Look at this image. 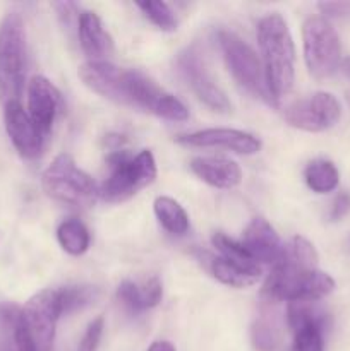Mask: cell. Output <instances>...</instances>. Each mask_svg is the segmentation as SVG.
Returning a JSON list of instances; mask_svg holds the SVG:
<instances>
[{
	"label": "cell",
	"mask_w": 350,
	"mask_h": 351,
	"mask_svg": "<svg viewBox=\"0 0 350 351\" xmlns=\"http://www.w3.org/2000/svg\"><path fill=\"white\" fill-rule=\"evenodd\" d=\"M257 43L270 95L280 103L295 79V45L287 21L278 12L264 16L257 24Z\"/></svg>",
	"instance_id": "6da1fadb"
},
{
	"label": "cell",
	"mask_w": 350,
	"mask_h": 351,
	"mask_svg": "<svg viewBox=\"0 0 350 351\" xmlns=\"http://www.w3.org/2000/svg\"><path fill=\"white\" fill-rule=\"evenodd\" d=\"M335 290V281L318 267L309 269L283 259L275 264L264 283L261 297L264 304L278 302H319Z\"/></svg>",
	"instance_id": "7a4b0ae2"
},
{
	"label": "cell",
	"mask_w": 350,
	"mask_h": 351,
	"mask_svg": "<svg viewBox=\"0 0 350 351\" xmlns=\"http://www.w3.org/2000/svg\"><path fill=\"white\" fill-rule=\"evenodd\" d=\"M110 175L100 187V197L106 202H124L151 185L156 178V161L151 151L144 149L132 156L127 149L108 151Z\"/></svg>",
	"instance_id": "3957f363"
},
{
	"label": "cell",
	"mask_w": 350,
	"mask_h": 351,
	"mask_svg": "<svg viewBox=\"0 0 350 351\" xmlns=\"http://www.w3.org/2000/svg\"><path fill=\"white\" fill-rule=\"evenodd\" d=\"M27 71L26 27L19 12H9L0 23V101H19Z\"/></svg>",
	"instance_id": "277c9868"
},
{
	"label": "cell",
	"mask_w": 350,
	"mask_h": 351,
	"mask_svg": "<svg viewBox=\"0 0 350 351\" xmlns=\"http://www.w3.org/2000/svg\"><path fill=\"white\" fill-rule=\"evenodd\" d=\"M45 194L71 208H91L100 195L96 182L69 154H58L41 175Z\"/></svg>",
	"instance_id": "5b68a950"
},
{
	"label": "cell",
	"mask_w": 350,
	"mask_h": 351,
	"mask_svg": "<svg viewBox=\"0 0 350 351\" xmlns=\"http://www.w3.org/2000/svg\"><path fill=\"white\" fill-rule=\"evenodd\" d=\"M62 317L57 290H41L21 307L17 351H51Z\"/></svg>",
	"instance_id": "8992f818"
},
{
	"label": "cell",
	"mask_w": 350,
	"mask_h": 351,
	"mask_svg": "<svg viewBox=\"0 0 350 351\" xmlns=\"http://www.w3.org/2000/svg\"><path fill=\"white\" fill-rule=\"evenodd\" d=\"M218 45L229 72L235 79L237 84L266 105L278 106L273 96L270 95L263 64H261V58L257 57L256 51L242 38L237 36L235 33H230V31H220Z\"/></svg>",
	"instance_id": "52a82bcc"
},
{
	"label": "cell",
	"mask_w": 350,
	"mask_h": 351,
	"mask_svg": "<svg viewBox=\"0 0 350 351\" xmlns=\"http://www.w3.org/2000/svg\"><path fill=\"white\" fill-rule=\"evenodd\" d=\"M304 60L314 79H328L342 65L338 33L325 17H309L302 26Z\"/></svg>",
	"instance_id": "ba28073f"
},
{
	"label": "cell",
	"mask_w": 350,
	"mask_h": 351,
	"mask_svg": "<svg viewBox=\"0 0 350 351\" xmlns=\"http://www.w3.org/2000/svg\"><path fill=\"white\" fill-rule=\"evenodd\" d=\"M124 95H126V105L146 110L160 119L170 122H184L189 119L187 106L180 99L165 91L153 79L139 71H126Z\"/></svg>",
	"instance_id": "9c48e42d"
},
{
	"label": "cell",
	"mask_w": 350,
	"mask_h": 351,
	"mask_svg": "<svg viewBox=\"0 0 350 351\" xmlns=\"http://www.w3.org/2000/svg\"><path fill=\"white\" fill-rule=\"evenodd\" d=\"M178 75L196 95V98L216 113H230L232 103L226 98L223 89L215 82L209 74L202 53L198 47H187L177 55L175 60Z\"/></svg>",
	"instance_id": "30bf717a"
},
{
	"label": "cell",
	"mask_w": 350,
	"mask_h": 351,
	"mask_svg": "<svg viewBox=\"0 0 350 351\" xmlns=\"http://www.w3.org/2000/svg\"><path fill=\"white\" fill-rule=\"evenodd\" d=\"M342 105L326 91H318L309 98L299 99L285 110V120L295 129L305 132H325L338 123Z\"/></svg>",
	"instance_id": "8fae6325"
},
{
	"label": "cell",
	"mask_w": 350,
	"mask_h": 351,
	"mask_svg": "<svg viewBox=\"0 0 350 351\" xmlns=\"http://www.w3.org/2000/svg\"><path fill=\"white\" fill-rule=\"evenodd\" d=\"M3 122L7 136L16 147L17 153L26 160H34L43 151V134L40 132L30 113L21 106L19 101L3 105Z\"/></svg>",
	"instance_id": "7c38bea8"
},
{
	"label": "cell",
	"mask_w": 350,
	"mask_h": 351,
	"mask_svg": "<svg viewBox=\"0 0 350 351\" xmlns=\"http://www.w3.org/2000/svg\"><path fill=\"white\" fill-rule=\"evenodd\" d=\"M178 144L189 147H220L237 154H256L261 151V141L254 134L237 129H205L178 136Z\"/></svg>",
	"instance_id": "4fadbf2b"
},
{
	"label": "cell",
	"mask_w": 350,
	"mask_h": 351,
	"mask_svg": "<svg viewBox=\"0 0 350 351\" xmlns=\"http://www.w3.org/2000/svg\"><path fill=\"white\" fill-rule=\"evenodd\" d=\"M62 96L51 81L43 75H34L27 84V110L34 125L47 136L54 127L60 108Z\"/></svg>",
	"instance_id": "5bb4252c"
},
{
	"label": "cell",
	"mask_w": 350,
	"mask_h": 351,
	"mask_svg": "<svg viewBox=\"0 0 350 351\" xmlns=\"http://www.w3.org/2000/svg\"><path fill=\"white\" fill-rule=\"evenodd\" d=\"M78 74L82 84L93 93L119 105H126V95H124L126 71L124 69H119L106 60H89L79 67Z\"/></svg>",
	"instance_id": "9a60e30c"
},
{
	"label": "cell",
	"mask_w": 350,
	"mask_h": 351,
	"mask_svg": "<svg viewBox=\"0 0 350 351\" xmlns=\"http://www.w3.org/2000/svg\"><path fill=\"white\" fill-rule=\"evenodd\" d=\"M240 243L257 264H278L285 256V245L273 226L263 218H254L247 225Z\"/></svg>",
	"instance_id": "2e32d148"
},
{
	"label": "cell",
	"mask_w": 350,
	"mask_h": 351,
	"mask_svg": "<svg viewBox=\"0 0 350 351\" xmlns=\"http://www.w3.org/2000/svg\"><path fill=\"white\" fill-rule=\"evenodd\" d=\"M189 167L196 177L215 189H233L242 182L240 167L226 158H194Z\"/></svg>",
	"instance_id": "e0dca14e"
},
{
	"label": "cell",
	"mask_w": 350,
	"mask_h": 351,
	"mask_svg": "<svg viewBox=\"0 0 350 351\" xmlns=\"http://www.w3.org/2000/svg\"><path fill=\"white\" fill-rule=\"evenodd\" d=\"M79 43L91 60H103L113 51V40L93 10H82L78 21Z\"/></svg>",
	"instance_id": "ac0fdd59"
},
{
	"label": "cell",
	"mask_w": 350,
	"mask_h": 351,
	"mask_svg": "<svg viewBox=\"0 0 350 351\" xmlns=\"http://www.w3.org/2000/svg\"><path fill=\"white\" fill-rule=\"evenodd\" d=\"M205 266L215 280L232 288L253 287L261 276V267L242 266V264H237L222 256L215 257L205 254Z\"/></svg>",
	"instance_id": "d6986e66"
},
{
	"label": "cell",
	"mask_w": 350,
	"mask_h": 351,
	"mask_svg": "<svg viewBox=\"0 0 350 351\" xmlns=\"http://www.w3.org/2000/svg\"><path fill=\"white\" fill-rule=\"evenodd\" d=\"M161 297H163V288L158 278H150L143 283L126 280L117 288V298L132 312H143L156 307L161 302Z\"/></svg>",
	"instance_id": "ffe728a7"
},
{
	"label": "cell",
	"mask_w": 350,
	"mask_h": 351,
	"mask_svg": "<svg viewBox=\"0 0 350 351\" xmlns=\"http://www.w3.org/2000/svg\"><path fill=\"white\" fill-rule=\"evenodd\" d=\"M154 215L160 225L172 235H185L189 232V216L175 199L161 195L154 199Z\"/></svg>",
	"instance_id": "44dd1931"
},
{
	"label": "cell",
	"mask_w": 350,
	"mask_h": 351,
	"mask_svg": "<svg viewBox=\"0 0 350 351\" xmlns=\"http://www.w3.org/2000/svg\"><path fill=\"white\" fill-rule=\"evenodd\" d=\"M304 178L307 187L316 194H328L338 187L340 173L328 160H314L305 167Z\"/></svg>",
	"instance_id": "7402d4cb"
},
{
	"label": "cell",
	"mask_w": 350,
	"mask_h": 351,
	"mask_svg": "<svg viewBox=\"0 0 350 351\" xmlns=\"http://www.w3.org/2000/svg\"><path fill=\"white\" fill-rule=\"evenodd\" d=\"M287 322L292 332L304 326H319L326 331L328 314L318 305V302H290L287 305Z\"/></svg>",
	"instance_id": "603a6c76"
},
{
	"label": "cell",
	"mask_w": 350,
	"mask_h": 351,
	"mask_svg": "<svg viewBox=\"0 0 350 351\" xmlns=\"http://www.w3.org/2000/svg\"><path fill=\"white\" fill-rule=\"evenodd\" d=\"M57 295L62 315H69L95 304L100 297V290L91 285H71L57 290Z\"/></svg>",
	"instance_id": "cb8c5ba5"
},
{
	"label": "cell",
	"mask_w": 350,
	"mask_h": 351,
	"mask_svg": "<svg viewBox=\"0 0 350 351\" xmlns=\"http://www.w3.org/2000/svg\"><path fill=\"white\" fill-rule=\"evenodd\" d=\"M57 240L71 256H82L89 249V232L78 219H65L57 228Z\"/></svg>",
	"instance_id": "d4e9b609"
},
{
	"label": "cell",
	"mask_w": 350,
	"mask_h": 351,
	"mask_svg": "<svg viewBox=\"0 0 350 351\" xmlns=\"http://www.w3.org/2000/svg\"><path fill=\"white\" fill-rule=\"evenodd\" d=\"M250 343L256 351H277L280 346V329L271 314H261L250 328Z\"/></svg>",
	"instance_id": "484cf974"
},
{
	"label": "cell",
	"mask_w": 350,
	"mask_h": 351,
	"mask_svg": "<svg viewBox=\"0 0 350 351\" xmlns=\"http://www.w3.org/2000/svg\"><path fill=\"white\" fill-rule=\"evenodd\" d=\"M21 308L14 304H0V351H17Z\"/></svg>",
	"instance_id": "4316f807"
},
{
	"label": "cell",
	"mask_w": 350,
	"mask_h": 351,
	"mask_svg": "<svg viewBox=\"0 0 350 351\" xmlns=\"http://www.w3.org/2000/svg\"><path fill=\"white\" fill-rule=\"evenodd\" d=\"M137 7L141 12L151 21L156 27L161 31H175L177 29L178 23L175 17L174 10L170 9L167 2H160V0H146V2H137Z\"/></svg>",
	"instance_id": "83f0119b"
},
{
	"label": "cell",
	"mask_w": 350,
	"mask_h": 351,
	"mask_svg": "<svg viewBox=\"0 0 350 351\" xmlns=\"http://www.w3.org/2000/svg\"><path fill=\"white\" fill-rule=\"evenodd\" d=\"M211 242L213 245L216 247V250H218V252L222 254V257H225V259L233 261V263L242 264V266L247 267H261L259 264L250 257V254L244 249L242 243L237 242V240H232L230 237L223 235V233H215Z\"/></svg>",
	"instance_id": "f1b7e54d"
},
{
	"label": "cell",
	"mask_w": 350,
	"mask_h": 351,
	"mask_svg": "<svg viewBox=\"0 0 350 351\" xmlns=\"http://www.w3.org/2000/svg\"><path fill=\"white\" fill-rule=\"evenodd\" d=\"M285 259L292 261L294 264L309 269L318 267V252L314 245L304 237H294L290 245H285Z\"/></svg>",
	"instance_id": "f546056e"
},
{
	"label": "cell",
	"mask_w": 350,
	"mask_h": 351,
	"mask_svg": "<svg viewBox=\"0 0 350 351\" xmlns=\"http://www.w3.org/2000/svg\"><path fill=\"white\" fill-rule=\"evenodd\" d=\"M292 351H325V329L319 326H304L294 331Z\"/></svg>",
	"instance_id": "4dcf8cb0"
},
{
	"label": "cell",
	"mask_w": 350,
	"mask_h": 351,
	"mask_svg": "<svg viewBox=\"0 0 350 351\" xmlns=\"http://www.w3.org/2000/svg\"><path fill=\"white\" fill-rule=\"evenodd\" d=\"M103 328H105V321L103 317H96L95 321L89 322L88 329H86L84 336H82L81 343H79L78 351H96L98 350L100 339H102Z\"/></svg>",
	"instance_id": "1f68e13d"
},
{
	"label": "cell",
	"mask_w": 350,
	"mask_h": 351,
	"mask_svg": "<svg viewBox=\"0 0 350 351\" xmlns=\"http://www.w3.org/2000/svg\"><path fill=\"white\" fill-rule=\"evenodd\" d=\"M318 7L328 17H335V19L350 17V2H321L318 3Z\"/></svg>",
	"instance_id": "d6a6232c"
},
{
	"label": "cell",
	"mask_w": 350,
	"mask_h": 351,
	"mask_svg": "<svg viewBox=\"0 0 350 351\" xmlns=\"http://www.w3.org/2000/svg\"><path fill=\"white\" fill-rule=\"evenodd\" d=\"M347 215H350V192H342V194L336 195V199L333 201L329 218H331L333 221H340V219L345 218Z\"/></svg>",
	"instance_id": "836d02e7"
},
{
	"label": "cell",
	"mask_w": 350,
	"mask_h": 351,
	"mask_svg": "<svg viewBox=\"0 0 350 351\" xmlns=\"http://www.w3.org/2000/svg\"><path fill=\"white\" fill-rule=\"evenodd\" d=\"M148 351H177L170 341H154Z\"/></svg>",
	"instance_id": "e575fe53"
},
{
	"label": "cell",
	"mask_w": 350,
	"mask_h": 351,
	"mask_svg": "<svg viewBox=\"0 0 350 351\" xmlns=\"http://www.w3.org/2000/svg\"><path fill=\"white\" fill-rule=\"evenodd\" d=\"M342 69H343V72H345V74L349 75V77H350V58H347V60L343 62V64H342Z\"/></svg>",
	"instance_id": "d590c367"
}]
</instances>
